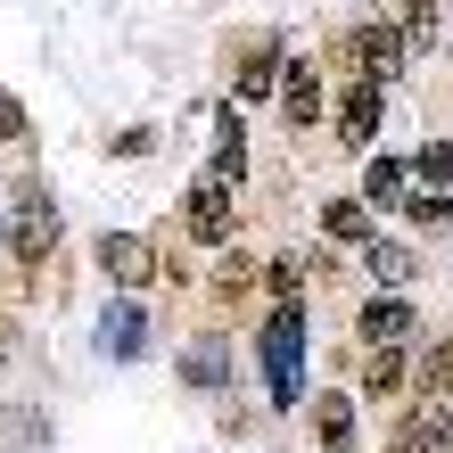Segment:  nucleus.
Instances as JSON below:
<instances>
[{
	"mask_svg": "<svg viewBox=\"0 0 453 453\" xmlns=\"http://www.w3.org/2000/svg\"><path fill=\"white\" fill-rule=\"evenodd\" d=\"M297 346H305V313L280 305L273 330H264V371H273V395H280V404H297V395H305V380H297Z\"/></svg>",
	"mask_w": 453,
	"mask_h": 453,
	"instance_id": "1",
	"label": "nucleus"
},
{
	"mask_svg": "<svg viewBox=\"0 0 453 453\" xmlns=\"http://www.w3.org/2000/svg\"><path fill=\"white\" fill-rule=\"evenodd\" d=\"M181 223H190V239H198V248H223V239H231V223H239L231 181H223V173H198V181H190V206H181Z\"/></svg>",
	"mask_w": 453,
	"mask_h": 453,
	"instance_id": "2",
	"label": "nucleus"
},
{
	"mask_svg": "<svg viewBox=\"0 0 453 453\" xmlns=\"http://www.w3.org/2000/svg\"><path fill=\"white\" fill-rule=\"evenodd\" d=\"M99 264H108L116 288H149L157 280V248H149L141 231H108V239H99Z\"/></svg>",
	"mask_w": 453,
	"mask_h": 453,
	"instance_id": "3",
	"label": "nucleus"
},
{
	"mask_svg": "<svg viewBox=\"0 0 453 453\" xmlns=\"http://www.w3.org/2000/svg\"><path fill=\"white\" fill-rule=\"evenodd\" d=\"M50 248H58V206H50L42 190H25V198H17V256L42 264Z\"/></svg>",
	"mask_w": 453,
	"mask_h": 453,
	"instance_id": "4",
	"label": "nucleus"
},
{
	"mask_svg": "<svg viewBox=\"0 0 453 453\" xmlns=\"http://www.w3.org/2000/svg\"><path fill=\"white\" fill-rule=\"evenodd\" d=\"M371 132H380V83L355 74V91L338 99V141H346V149H371Z\"/></svg>",
	"mask_w": 453,
	"mask_h": 453,
	"instance_id": "5",
	"label": "nucleus"
},
{
	"mask_svg": "<svg viewBox=\"0 0 453 453\" xmlns=\"http://www.w3.org/2000/svg\"><path fill=\"white\" fill-rule=\"evenodd\" d=\"M395 58H404V34H395V25H363V34H355V66L371 74V83H388Z\"/></svg>",
	"mask_w": 453,
	"mask_h": 453,
	"instance_id": "6",
	"label": "nucleus"
},
{
	"mask_svg": "<svg viewBox=\"0 0 453 453\" xmlns=\"http://www.w3.org/2000/svg\"><path fill=\"white\" fill-rule=\"evenodd\" d=\"M388 453H453V420L445 412H412L404 429L388 437Z\"/></svg>",
	"mask_w": 453,
	"mask_h": 453,
	"instance_id": "7",
	"label": "nucleus"
},
{
	"mask_svg": "<svg viewBox=\"0 0 453 453\" xmlns=\"http://www.w3.org/2000/svg\"><path fill=\"white\" fill-rule=\"evenodd\" d=\"M280 108H288V124H313V116H322V74H313V66H280Z\"/></svg>",
	"mask_w": 453,
	"mask_h": 453,
	"instance_id": "8",
	"label": "nucleus"
},
{
	"mask_svg": "<svg viewBox=\"0 0 453 453\" xmlns=\"http://www.w3.org/2000/svg\"><path fill=\"white\" fill-rule=\"evenodd\" d=\"M404 330H412V305L404 297H371L363 305V346H404Z\"/></svg>",
	"mask_w": 453,
	"mask_h": 453,
	"instance_id": "9",
	"label": "nucleus"
},
{
	"mask_svg": "<svg viewBox=\"0 0 453 453\" xmlns=\"http://www.w3.org/2000/svg\"><path fill=\"white\" fill-rule=\"evenodd\" d=\"M313 437H322V453H355V404H346V395H322V404H313Z\"/></svg>",
	"mask_w": 453,
	"mask_h": 453,
	"instance_id": "10",
	"label": "nucleus"
},
{
	"mask_svg": "<svg viewBox=\"0 0 453 453\" xmlns=\"http://www.w3.org/2000/svg\"><path fill=\"white\" fill-rule=\"evenodd\" d=\"M404 190H412V165H404V157H371L363 198H371V206H404Z\"/></svg>",
	"mask_w": 453,
	"mask_h": 453,
	"instance_id": "11",
	"label": "nucleus"
},
{
	"mask_svg": "<svg viewBox=\"0 0 453 453\" xmlns=\"http://www.w3.org/2000/svg\"><path fill=\"white\" fill-rule=\"evenodd\" d=\"M363 264H371V280H388V288H404L420 264H412V248H395V239H363Z\"/></svg>",
	"mask_w": 453,
	"mask_h": 453,
	"instance_id": "12",
	"label": "nucleus"
},
{
	"mask_svg": "<svg viewBox=\"0 0 453 453\" xmlns=\"http://www.w3.org/2000/svg\"><path fill=\"white\" fill-rule=\"evenodd\" d=\"M280 83V50L264 42V50H248V58H239V108H248V99H264Z\"/></svg>",
	"mask_w": 453,
	"mask_h": 453,
	"instance_id": "13",
	"label": "nucleus"
},
{
	"mask_svg": "<svg viewBox=\"0 0 453 453\" xmlns=\"http://www.w3.org/2000/svg\"><path fill=\"white\" fill-rule=\"evenodd\" d=\"M395 380H404V355H395V346H363V388L388 395Z\"/></svg>",
	"mask_w": 453,
	"mask_h": 453,
	"instance_id": "14",
	"label": "nucleus"
},
{
	"mask_svg": "<svg viewBox=\"0 0 453 453\" xmlns=\"http://www.w3.org/2000/svg\"><path fill=\"white\" fill-rule=\"evenodd\" d=\"M322 231H330V239H371V215H363L355 198H330V206H322Z\"/></svg>",
	"mask_w": 453,
	"mask_h": 453,
	"instance_id": "15",
	"label": "nucleus"
},
{
	"mask_svg": "<svg viewBox=\"0 0 453 453\" xmlns=\"http://www.w3.org/2000/svg\"><path fill=\"white\" fill-rule=\"evenodd\" d=\"M264 280H273L280 305H297V297H305V256H273V273H264Z\"/></svg>",
	"mask_w": 453,
	"mask_h": 453,
	"instance_id": "16",
	"label": "nucleus"
},
{
	"mask_svg": "<svg viewBox=\"0 0 453 453\" xmlns=\"http://www.w3.org/2000/svg\"><path fill=\"white\" fill-rule=\"evenodd\" d=\"M412 173L429 181V190H445V181H453V149H445V141H429V149L412 157Z\"/></svg>",
	"mask_w": 453,
	"mask_h": 453,
	"instance_id": "17",
	"label": "nucleus"
},
{
	"mask_svg": "<svg viewBox=\"0 0 453 453\" xmlns=\"http://www.w3.org/2000/svg\"><path fill=\"white\" fill-rule=\"evenodd\" d=\"M404 42H412V50L437 42V0H412V9H404Z\"/></svg>",
	"mask_w": 453,
	"mask_h": 453,
	"instance_id": "18",
	"label": "nucleus"
},
{
	"mask_svg": "<svg viewBox=\"0 0 453 453\" xmlns=\"http://www.w3.org/2000/svg\"><path fill=\"white\" fill-rule=\"evenodd\" d=\"M420 388H429V395H445V388H453V346H437V355L420 363Z\"/></svg>",
	"mask_w": 453,
	"mask_h": 453,
	"instance_id": "19",
	"label": "nucleus"
},
{
	"mask_svg": "<svg viewBox=\"0 0 453 453\" xmlns=\"http://www.w3.org/2000/svg\"><path fill=\"white\" fill-rule=\"evenodd\" d=\"M108 330H116V355H141V313H132V305L108 313Z\"/></svg>",
	"mask_w": 453,
	"mask_h": 453,
	"instance_id": "20",
	"label": "nucleus"
},
{
	"mask_svg": "<svg viewBox=\"0 0 453 453\" xmlns=\"http://www.w3.org/2000/svg\"><path fill=\"white\" fill-rule=\"evenodd\" d=\"M190 380H198V388L223 380V346H198V355H190Z\"/></svg>",
	"mask_w": 453,
	"mask_h": 453,
	"instance_id": "21",
	"label": "nucleus"
},
{
	"mask_svg": "<svg viewBox=\"0 0 453 453\" xmlns=\"http://www.w3.org/2000/svg\"><path fill=\"white\" fill-rule=\"evenodd\" d=\"M412 215H420V223H453V198L429 190V198H412Z\"/></svg>",
	"mask_w": 453,
	"mask_h": 453,
	"instance_id": "22",
	"label": "nucleus"
},
{
	"mask_svg": "<svg viewBox=\"0 0 453 453\" xmlns=\"http://www.w3.org/2000/svg\"><path fill=\"white\" fill-rule=\"evenodd\" d=\"M17 132H25V108H17V99H0V141H17Z\"/></svg>",
	"mask_w": 453,
	"mask_h": 453,
	"instance_id": "23",
	"label": "nucleus"
}]
</instances>
